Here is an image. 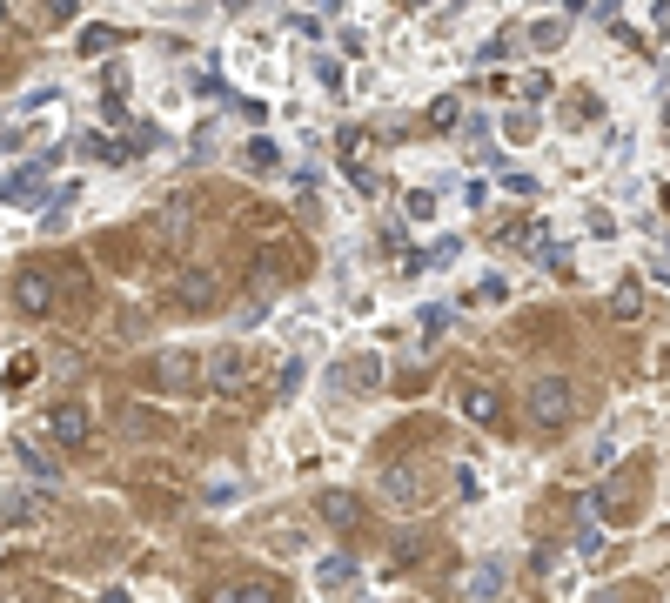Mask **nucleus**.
Returning <instances> with one entry per match:
<instances>
[{"mask_svg": "<svg viewBox=\"0 0 670 603\" xmlns=\"http://www.w3.org/2000/svg\"><path fill=\"white\" fill-rule=\"evenodd\" d=\"M523 409H530L536 429H563L570 416H577V389H570L563 376H536L530 396H523Z\"/></svg>", "mask_w": 670, "mask_h": 603, "instance_id": "nucleus-1", "label": "nucleus"}, {"mask_svg": "<svg viewBox=\"0 0 670 603\" xmlns=\"http://www.w3.org/2000/svg\"><path fill=\"white\" fill-rule=\"evenodd\" d=\"M14 309L21 315H34V322H41V315H54V268H21V275H14Z\"/></svg>", "mask_w": 670, "mask_h": 603, "instance_id": "nucleus-2", "label": "nucleus"}, {"mask_svg": "<svg viewBox=\"0 0 670 603\" xmlns=\"http://www.w3.org/2000/svg\"><path fill=\"white\" fill-rule=\"evenodd\" d=\"M382 496H396L402 510H423L429 503V469L423 463H389L382 469Z\"/></svg>", "mask_w": 670, "mask_h": 603, "instance_id": "nucleus-3", "label": "nucleus"}, {"mask_svg": "<svg viewBox=\"0 0 670 603\" xmlns=\"http://www.w3.org/2000/svg\"><path fill=\"white\" fill-rule=\"evenodd\" d=\"M47 175H41V161H27V168H7V181H0V201L7 208H47Z\"/></svg>", "mask_w": 670, "mask_h": 603, "instance_id": "nucleus-4", "label": "nucleus"}, {"mask_svg": "<svg viewBox=\"0 0 670 603\" xmlns=\"http://www.w3.org/2000/svg\"><path fill=\"white\" fill-rule=\"evenodd\" d=\"M47 436H54L61 449H81V443L94 436V416H88V402H54V409H47Z\"/></svg>", "mask_w": 670, "mask_h": 603, "instance_id": "nucleus-5", "label": "nucleus"}, {"mask_svg": "<svg viewBox=\"0 0 670 603\" xmlns=\"http://www.w3.org/2000/svg\"><path fill=\"white\" fill-rule=\"evenodd\" d=\"M155 376H161V389H168V396H181V389H195V382H201V362H195V349H168V356L155 362Z\"/></svg>", "mask_w": 670, "mask_h": 603, "instance_id": "nucleus-6", "label": "nucleus"}, {"mask_svg": "<svg viewBox=\"0 0 670 603\" xmlns=\"http://www.w3.org/2000/svg\"><path fill=\"white\" fill-rule=\"evenodd\" d=\"M215 603H282V583L268 577V570H248L242 583H228Z\"/></svg>", "mask_w": 670, "mask_h": 603, "instance_id": "nucleus-7", "label": "nucleus"}, {"mask_svg": "<svg viewBox=\"0 0 670 603\" xmlns=\"http://www.w3.org/2000/svg\"><path fill=\"white\" fill-rule=\"evenodd\" d=\"M208 382H215L222 396H242V382H248V356H242V349H215V362H208Z\"/></svg>", "mask_w": 670, "mask_h": 603, "instance_id": "nucleus-8", "label": "nucleus"}, {"mask_svg": "<svg viewBox=\"0 0 670 603\" xmlns=\"http://www.w3.org/2000/svg\"><path fill=\"white\" fill-rule=\"evenodd\" d=\"M175 302L181 309H215V275H208V268H188L175 282Z\"/></svg>", "mask_w": 670, "mask_h": 603, "instance_id": "nucleus-9", "label": "nucleus"}, {"mask_svg": "<svg viewBox=\"0 0 670 603\" xmlns=\"http://www.w3.org/2000/svg\"><path fill=\"white\" fill-rule=\"evenodd\" d=\"M463 416H469L476 429H490L496 416H503V402H496V389H490V382H469V389H463Z\"/></svg>", "mask_w": 670, "mask_h": 603, "instance_id": "nucleus-10", "label": "nucleus"}, {"mask_svg": "<svg viewBox=\"0 0 670 603\" xmlns=\"http://www.w3.org/2000/svg\"><path fill=\"white\" fill-rule=\"evenodd\" d=\"M496 590H503V563H476V570L456 583V597H469V603H490Z\"/></svg>", "mask_w": 670, "mask_h": 603, "instance_id": "nucleus-11", "label": "nucleus"}, {"mask_svg": "<svg viewBox=\"0 0 670 603\" xmlns=\"http://www.w3.org/2000/svg\"><path fill=\"white\" fill-rule=\"evenodd\" d=\"M496 128H503V141H516V148H530L536 134H543V128H536V108H530V101H523V108H503V121H496Z\"/></svg>", "mask_w": 670, "mask_h": 603, "instance_id": "nucleus-12", "label": "nucleus"}, {"mask_svg": "<svg viewBox=\"0 0 670 603\" xmlns=\"http://www.w3.org/2000/svg\"><path fill=\"white\" fill-rule=\"evenodd\" d=\"M610 315H617V322H637V315H644V282H637V275H624V282L610 289Z\"/></svg>", "mask_w": 670, "mask_h": 603, "instance_id": "nucleus-13", "label": "nucleus"}, {"mask_svg": "<svg viewBox=\"0 0 670 603\" xmlns=\"http://www.w3.org/2000/svg\"><path fill=\"white\" fill-rule=\"evenodd\" d=\"M322 523H335V530H356V523H362V503H356V496H342V490L322 496Z\"/></svg>", "mask_w": 670, "mask_h": 603, "instance_id": "nucleus-14", "label": "nucleus"}, {"mask_svg": "<svg viewBox=\"0 0 670 603\" xmlns=\"http://www.w3.org/2000/svg\"><path fill=\"white\" fill-rule=\"evenodd\" d=\"M21 469L34 476V483H54V476H61V463H54L47 449H34V443H21Z\"/></svg>", "mask_w": 670, "mask_h": 603, "instance_id": "nucleus-15", "label": "nucleus"}, {"mask_svg": "<svg viewBox=\"0 0 670 603\" xmlns=\"http://www.w3.org/2000/svg\"><path fill=\"white\" fill-rule=\"evenodd\" d=\"M563 34H570V21H536L530 27V47H536V54H550V47H563Z\"/></svg>", "mask_w": 670, "mask_h": 603, "instance_id": "nucleus-16", "label": "nucleus"}, {"mask_svg": "<svg viewBox=\"0 0 670 603\" xmlns=\"http://www.w3.org/2000/svg\"><path fill=\"white\" fill-rule=\"evenodd\" d=\"M402 215H409V222H436V195H429V188H409V195H402Z\"/></svg>", "mask_w": 670, "mask_h": 603, "instance_id": "nucleus-17", "label": "nucleus"}, {"mask_svg": "<svg viewBox=\"0 0 670 603\" xmlns=\"http://www.w3.org/2000/svg\"><path fill=\"white\" fill-rule=\"evenodd\" d=\"M550 94H557V81H550V74H543V67H536V74H523V101H550Z\"/></svg>", "mask_w": 670, "mask_h": 603, "instance_id": "nucleus-18", "label": "nucleus"}, {"mask_svg": "<svg viewBox=\"0 0 670 603\" xmlns=\"http://www.w3.org/2000/svg\"><path fill=\"white\" fill-rule=\"evenodd\" d=\"M349 577H356V563H349V557H329V563H322V590H342Z\"/></svg>", "mask_w": 670, "mask_h": 603, "instance_id": "nucleus-19", "label": "nucleus"}, {"mask_svg": "<svg viewBox=\"0 0 670 603\" xmlns=\"http://www.w3.org/2000/svg\"><path fill=\"white\" fill-rule=\"evenodd\" d=\"M456 114H463V101H456V94H436V101H429V121H436V128H449Z\"/></svg>", "mask_w": 670, "mask_h": 603, "instance_id": "nucleus-20", "label": "nucleus"}, {"mask_svg": "<svg viewBox=\"0 0 670 603\" xmlns=\"http://www.w3.org/2000/svg\"><path fill=\"white\" fill-rule=\"evenodd\" d=\"M275 141H268V134H255V141H248V168H275Z\"/></svg>", "mask_w": 670, "mask_h": 603, "instance_id": "nucleus-21", "label": "nucleus"}, {"mask_svg": "<svg viewBox=\"0 0 670 603\" xmlns=\"http://www.w3.org/2000/svg\"><path fill=\"white\" fill-rule=\"evenodd\" d=\"M114 47V27H88V34H81V54H108Z\"/></svg>", "mask_w": 670, "mask_h": 603, "instance_id": "nucleus-22", "label": "nucleus"}, {"mask_svg": "<svg viewBox=\"0 0 670 603\" xmlns=\"http://www.w3.org/2000/svg\"><path fill=\"white\" fill-rule=\"evenodd\" d=\"M503 295H510L503 275H483V282H476V302H503Z\"/></svg>", "mask_w": 670, "mask_h": 603, "instance_id": "nucleus-23", "label": "nucleus"}, {"mask_svg": "<svg viewBox=\"0 0 670 603\" xmlns=\"http://www.w3.org/2000/svg\"><path fill=\"white\" fill-rule=\"evenodd\" d=\"M21 382H34V356H21V362H7V389H21Z\"/></svg>", "mask_w": 670, "mask_h": 603, "instance_id": "nucleus-24", "label": "nucleus"}, {"mask_svg": "<svg viewBox=\"0 0 670 603\" xmlns=\"http://www.w3.org/2000/svg\"><path fill=\"white\" fill-rule=\"evenodd\" d=\"M275 389H282V396H295V389H302V356H295L289 369H282V382H275Z\"/></svg>", "mask_w": 670, "mask_h": 603, "instance_id": "nucleus-25", "label": "nucleus"}, {"mask_svg": "<svg viewBox=\"0 0 670 603\" xmlns=\"http://www.w3.org/2000/svg\"><path fill=\"white\" fill-rule=\"evenodd\" d=\"M47 14H54V21H74V14H81V0H41Z\"/></svg>", "mask_w": 670, "mask_h": 603, "instance_id": "nucleus-26", "label": "nucleus"}, {"mask_svg": "<svg viewBox=\"0 0 670 603\" xmlns=\"http://www.w3.org/2000/svg\"><path fill=\"white\" fill-rule=\"evenodd\" d=\"M583 7H597V0H563V14H583Z\"/></svg>", "mask_w": 670, "mask_h": 603, "instance_id": "nucleus-27", "label": "nucleus"}, {"mask_svg": "<svg viewBox=\"0 0 670 603\" xmlns=\"http://www.w3.org/2000/svg\"><path fill=\"white\" fill-rule=\"evenodd\" d=\"M101 603H128V590H108V597H101Z\"/></svg>", "mask_w": 670, "mask_h": 603, "instance_id": "nucleus-28", "label": "nucleus"}, {"mask_svg": "<svg viewBox=\"0 0 670 603\" xmlns=\"http://www.w3.org/2000/svg\"><path fill=\"white\" fill-rule=\"evenodd\" d=\"M664 134H670V101H664Z\"/></svg>", "mask_w": 670, "mask_h": 603, "instance_id": "nucleus-29", "label": "nucleus"}, {"mask_svg": "<svg viewBox=\"0 0 670 603\" xmlns=\"http://www.w3.org/2000/svg\"><path fill=\"white\" fill-rule=\"evenodd\" d=\"M664 208H670V181H664Z\"/></svg>", "mask_w": 670, "mask_h": 603, "instance_id": "nucleus-30", "label": "nucleus"}, {"mask_svg": "<svg viewBox=\"0 0 670 603\" xmlns=\"http://www.w3.org/2000/svg\"><path fill=\"white\" fill-rule=\"evenodd\" d=\"M0 27H7V7H0Z\"/></svg>", "mask_w": 670, "mask_h": 603, "instance_id": "nucleus-31", "label": "nucleus"}]
</instances>
